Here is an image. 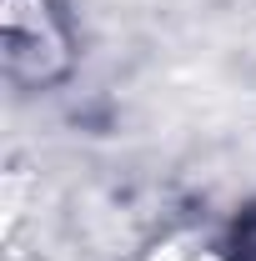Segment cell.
<instances>
[{"instance_id": "obj_1", "label": "cell", "mask_w": 256, "mask_h": 261, "mask_svg": "<svg viewBox=\"0 0 256 261\" xmlns=\"http://www.w3.org/2000/svg\"><path fill=\"white\" fill-rule=\"evenodd\" d=\"M65 65V40L45 0H5V75L45 86Z\"/></svg>"}]
</instances>
